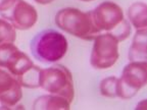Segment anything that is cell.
<instances>
[{"label": "cell", "mask_w": 147, "mask_h": 110, "mask_svg": "<svg viewBox=\"0 0 147 110\" xmlns=\"http://www.w3.org/2000/svg\"><path fill=\"white\" fill-rule=\"evenodd\" d=\"M16 0H0V14L4 15L11 9Z\"/></svg>", "instance_id": "obj_18"}, {"label": "cell", "mask_w": 147, "mask_h": 110, "mask_svg": "<svg viewBox=\"0 0 147 110\" xmlns=\"http://www.w3.org/2000/svg\"><path fill=\"white\" fill-rule=\"evenodd\" d=\"M21 84L16 80L13 85L7 89L6 91L0 93V104L2 107L11 108L18 105V103L23 98V91H22Z\"/></svg>", "instance_id": "obj_12"}, {"label": "cell", "mask_w": 147, "mask_h": 110, "mask_svg": "<svg viewBox=\"0 0 147 110\" xmlns=\"http://www.w3.org/2000/svg\"><path fill=\"white\" fill-rule=\"evenodd\" d=\"M16 78L7 69L0 67V93L6 91L13 85Z\"/></svg>", "instance_id": "obj_17"}, {"label": "cell", "mask_w": 147, "mask_h": 110, "mask_svg": "<svg viewBox=\"0 0 147 110\" xmlns=\"http://www.w3.org/2000/svg\"><path fill=\"white\" fill-rule=\"evenodd\" d=\"M90 12L99 33H111L125 19L123 9L113 1H104Z\"/></svg>", "instance_id": "obj_6"}, {"label": "cell", "mask_w": 147, "mask_h": 110, "mask_svg": "<svg viewBox=\"0 0 147 110\" xmlns=\"http://www.w3.org/2000/svg\"><path fill=\"white\" fill-rule=\"evenodd\" d=\"M111 34L119 40V42L125 41V40L128 39L129 37H130V35H131V25H130V23L125 18L124 21L111 32Z\"/></svg>", "instance_id": "obj_16"}, {"label": "cell", "mask_w": 147, "mask_h": 110, "mask_svg": "<svg viewBox=\"0 0 147 110\" xmlns=\"http://www.w3.org/2000/svg\"><path fill=\"white\" fill-rule=\"evenodd\" d=\"M128 17L136 30L146 29L147 6L144 2H134L128 9Z\"/></svg>", "instance_id": "obj_11"}, {"label": "cell", "mask_w": 147, "mask_h": 110, "mask_svg": "<svg viewBox=\"0 0 147 110\" xmlns=\"http://www.w3.org/2000/svg\"><path fill=\"white\" fill-rule=\"evenodd\" d=\"M69 43L64 35L54 30H45L32 40L34 57L43 63H55L65 56Z\"/></svg>", "instance_id": "obj_2"}, {"label": "cell", "mask_w": 147, "mask_h": 110, "mask_svg": "<svg viewBox=\"0 0 147 110\" xmlns=\"http://www.w3.org/2000/svg\"><path fill=\"white\" fill-rule=\"evenodd\" d=\"M33 109L42 110H69L71 109V103L65 98L57 95H43L35 100L33 103Z\"/></svg>", "instance_id": "obj_9"}, {"label": "cell", "mask_w": 147, "mask_h": 110, "mask_svg": "<svg viewBox=\"0 0 147 110\" xmlns=\"http://www.w3.org/2000/svg\"><path fill=\"white\" fill-rule=\"evenodd\" d=\"M146 61H130L117 80V97L123 100L133 98L147 82Z\"/></svg>", "instance_id": "obj_5"}, {"label": "cell", "mask_w": 147, "mask_h": 110, "mask_svg": "<svg viewBox=\"0 0 147 110\" xmlns=\"http://www.w3.org/2000/svg\"><path fill=\"white\" fill-rule=\"evenodd\" d=\"M16 39V29L5 18H0V46L14 43Z\"/></svg>", "instance_id": "obj_14"}, {"label": "cell", "mask_w": 147, "mask_h": 110, "mask_svg": "<svg viewBox=\"0 0 147 110\" xmlns=\"http://www.w3.org/2000/svg\"><path fill=\"white\" fill-rule=\"evenodd\" d=\"M11 23L16 30L27 31L37 23L38 12L36 8L25 0H16L11 9L2 16Z\"/></svg>", "instance_id": "obj_8"}, {"label": "cell", "mask_w": 147, "mask_h": 110, "mask_svg": "<svg viewBox=\"0 0 147 110\" xmlns=\"http://www.w3.org/2000/svg\"><path fill=\"white\" fill-rule=\"evenodd\" d=\"M41 70L42 69L39 66L34 64L29 69H27L23 74H21L16 78L21 84L22 87L28 88V89H36V88L40 87L39 82Z\"/></svg>", "instance_id": "obj_13"}, {"label": "cell", "mask_w": 147, "mask_h": 110, "mask_svg": "<svg viewBox=\"0 0 147 110\" xmlns=\"http://www.w3.org/2000/svg\"><path fill=\"white\" fill-rule=\"evenodd\" d=\"M147 31L146 29L136 30V34L133 38L130 50H129V60L130 61H146Z\"/></svg>", "instance_id": "obj_10"}, {"label": "cell", "mask_w": 147, "mask_h": 110, "mask_svg": "<svg viewBox=\"0 0 147 110\" xmlns=\"http://www.w3.org/2000/svg\"><path fill=\"white\" fill-rule=\"evenodd\" d=\"M35 2H37L38 4H41V5H47V4H50L52 3L54 0H34Z\"/></svg>", "instance_id": "obj_19"}, {"label": "cell", "mask_w": 147, "mask_h": 110, "mask_svg": "<svg viewBox=\"0 0 147 110\" xmlns=\"http://www.w3.org/2000/svg\"><path fill=\"white\" fill-rule=\"evenodd\" d=\"M81 1H84V2H90L92 0H81Z\"/></svg>", "instance_id": "obj_20"}, {"label": "cell", "mask_w": 147, "mask_h": 110, "mask_svg": "<svg viewBox=\"0 0 147 110\" xmlns=\"http://www.w3.org/2000/svg\"><path fill=\"white\" fill-rule=\"evenodd\" d=\"M90 63L95 69H107L119 59V40L111 33H100L94 38Z\"/></svg>", "instance_id": "obj_4"}, {"label": "cell", "mask_w": 147, "mask_h": 110, "mask_svg": "<svg viewBox=\"0 0 147 110\" xmlns=\"http://www.w3.org/2000/svg\"><path fill=\"white\" fill-rule=\"evenodd\" d=\"M34 63L31 58L22 52L13 43L0 46V67L7 69L14 78L23 74Z\"/></svg>", "instance_id": "obj_7"}, {"label": "cell", "mask_w": 147, "mask_h": 110, "mask_svg": "<svg viewBox=\"0 0 147 110\" xmlns=\"http://www.w3.org/2000/svg\"><path fill=\"white\" fill-rule=\"evenodd\" d=\"M55 25L67 34L86 41H93L100 34L94 25L91 12H83L74 7L58 10L55 14Z\"/></svg>", "instance_id": "obj_1"}, {"label": "cell", "mask_w": 147, "mask_h": 110, "mask_svg": "<svg viewBox=\"0 0 147 110\" xmlns=\"http://www.w3.org/2000/svg\"><path fill=\"white\" fill-rule=\"evenodd\" d=\"M117 80L115 76H108L100 82L99 90L102 96L107 98H115L117 97Z\"/></svg>", "instance_id": "obj_15"}, {"label": "cell", "mask_w": 147, "mask_h": 110, "mask_svg": "<svg viewBox=\"0 0 147 110\" xmlns=\"http://www.w3.org/2000/svg\"><path fill=\"white\" fill-rule=\"evenodd\" d=\"M40 87L49 94L65 98L71 103L75 97V87L71 72L61 64H55L41 70Z\"/></svg>", "instance_id": "obj_3"}]
</instances>
